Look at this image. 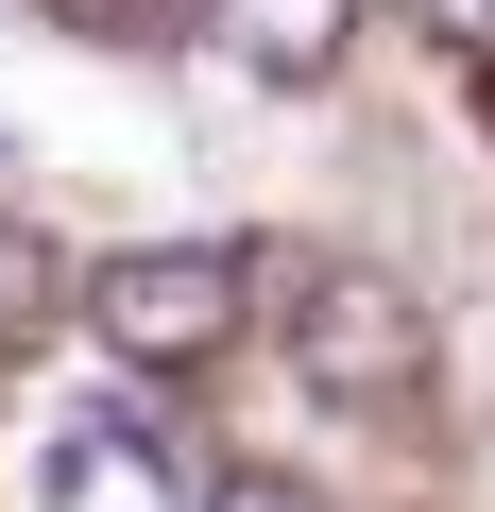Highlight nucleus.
Masks as SVG:
<instances>
[{
  "mask_svg": "<svg viewBox=\"0 0 495 512\" xmlns=\"http://www.w3.org/2000/svg\"><path fill=\"white\" fill-rule=\"evenodd\" d=\"M86 325H103V359H120V376H188V359H222V342H239V256H222V239L103 256V274H86Z\"/></svg>",
  "mask_w": 495,
  "mask_h": 512,
  "instance_id": "nucleus-1",
  "label": "nucleus"
},
{
  "mask_svg": "<svg viewBox=\"0 0 495 512\" xmlns=\"http://www.w3.org/2000/svg\"><path fill=\"white\" fill-rule=\"evenodd\" d=\"M291 376L342 393V410H393V393H427V308L393 274H359V256H325L291 291Z\"/></svg>",
  "mask_w": 495,
  "mask_h": 512,
  "instance_id": "nucleus-2",
  "label": "nucleus"
},
{
  "mask_svg": "<svg viewBox=\"0 0 495 512\" xmlns=\"http://www.w3.org/2000/svg\"><path fill=\"white\" fill-rule=\"evenodd\" d=\"M188 35H205V52H239L257 86H325V69H342V35H359V0H188Z\"/></svg>",
  "mask_w": 495,
  "mask_h": 512,
  "instance_id": "nucleus-3",
  "label": "nucleus"
},
{
  "mask_svg": "<svg viewBox=\"0 0 495 512\" xmlns=\"http://www.w3.org/2000/svg\"><path fill=\"white\" fill-rule=\"evenodd\" d=\"M35 325H86V274H69V239L0 205V342H35Z\"/></svg>",
  "mask_w": 495,
  "mask_h": 512,
  "instance_id": "nucleus-4",
  "label": "nucleus"
},
{
  "mask_svg": "<svg viewBox=\"0 0 495 512\" xmlns=\"http://www.w3.org/2000/svg\"><path fill=\"white\" fill-rule=\"evenodd\" d=\"M205 512H325L308 478H257V461H239V478H205Z\"/></svg>",
  "mask_w": 495,
  "mask_h": 512,
  "instance_id": "nucleus-5",
  "label": "nucleus"
}]
</instances>
